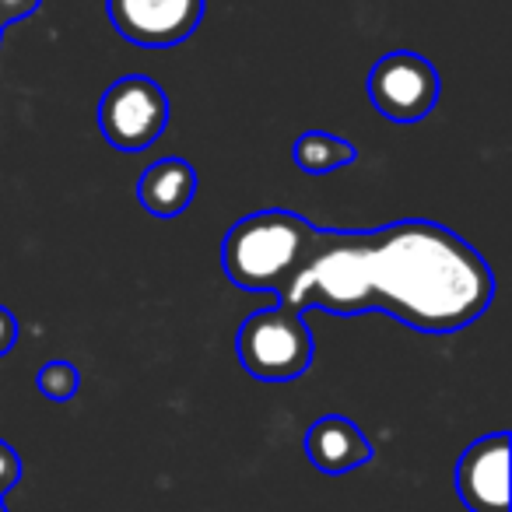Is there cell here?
I'll return each instance as SVG.
<instances>
[{
    "label": "cell",
    "instance_id": "6da1fadb",
    "mask_svg": "<svg viewBox=\"0 0 512 512\" xmlns=\"http://www.w3.org/2000/svg\"><path fill=\"white\" fill-rule=\"evenodd\" d=\"M495 299L484 256L449 228L425 218L372 232L320 228L316 249L281 306L358 316L379 309L421 334H456Z\"/></svg>",
    "mask_w": 512,
    "mask_h": 512
},
{
    "label": "cell",
    "instance_id": "7a4b0ae2",
    "mask_svg": "<svg viewBox=\"0 0 512 512\" xmlns=\"http://www.w3.org/2000/svg\"><path fill=\"white\" fill-rule=\"evenodd\" d=\"M320 228L295 211H253L235 221L221 242V267L232 285L246 292H288L299 271L309 264Z\"/></svg>",
    "mask_w": 512,
    "mask_h": 512
},
{
    "label": "cell",
    "instance_id": "3957f363",
    "mask_svg": "<svg viewBox=\"0 0 512 512\" xmlns=\"http://www.w3.org/2000/svg\"><path fill=\"white\" fill-rule=\"evenodd\" d=\"M313 334L306 327V313L292 306L260 309L242 320L235 334V355L242 369L264 383H292L313 365Z\"/></svg>",
    "mask_w": 512,
    "mask_h": 512
},
{
    "label": "cell",
    "instance_id": "277c9868",
    "mask_svg": "<svg viewBox=\"0 0 512 512\" xmlns=\"http://www.w3.org/2000/svg\"><path fill=\"white\" fill-rule=\"evenodd\" d=\"M169 123V95L144 74H130L106 88L99 102V127L120 151H144Z\"/></svg>",
    "mask_w": 512,
    "mask_h": 512
},
{
    "label": "cell",
    "instance_id": "5b68a950",
    "mask_svg": "<svg viewBox=\"0 0 512 512\" xmlns=\"http://www.w3.org/2000/svg\"><path fill=\"white\" fill-rule=\"evenodd\" d=\"M369 99L386 120L418 123L439 102V71L411 50L386 53L369 71Z\"/></svg>",
    "mask_w": 512,
    "mask_h": 512
},
{
    "label": "cell",
    "instance_id": "8992f818",
    "mask_svg": "<svg viewBox=\"0 0 512 512\" xmlns=\"http://www.w3.org/2000/svg\"><path fill=\"white\" fill-rule=\"evenodd\" d=\"M207 0H106L109 22L134 46L169 50L197 32Z\"/></svg>",
    "mask_w": 512,
    "mask_h": 512
},
{
    "label": "cell",
    "instance_id": "52a82bcc",
    "mask_svg": "<svg viewBox=\"0 0 512 512\" xmlns=\"http://www.w3.org/2000/svg\"><path fill=\"white\" fill-rule=\"evenodd\" d=\"M453 481L470 512H509V432L470 442L456 460Z\"/></svg>",
    "mask_w": 512,
    "mask_h": 512
},
{
    "label": "cell",
    "instance_id": "ba28073f",
    "mask_svg": "<svg viewBox=\"0 0 512 512\" xmlns=\"http://www.w3.org/2000/svg\"><path fill=\"white\" fill-rule=\"evenodd\" d=\"M306 456L316 470L337 477L351 474V470L365 467L372 460V442L365 432L344 414H327V418L313 421L306 432Z\"/></svg>",
    "mask_w": 512,
    "mask_h": 512
},
{
    "label": "cell",
    "instance_id": "9c48e42d",
    "mask_svg": "<svg viewBox=\"0 0 512 512\" xmlns=\"http://www.w3.org/2000/svg\"><path fill=\"white\" fill-rule=\"evenodd\" d=\"M197 193V172L186 158H158L137 179V200L155 218H176Z\"/></svg>",
    "mask_w": 512,
    "mask_h": 512
},
{
    "label": "cell",
    "instance_id": "30bf717a",
    "mask_svg": "<svg viewBox=\"0 0 512 512\" xmlns=\"http://www.w3.org/2000/svg\"><path fill=\"white\" fill-rule=\"evenodd\" d=\"M292 155L302 172H309V176H327V172H337L355 162V144L330 134V130H306V134L295 141Z\"/></svg>",
    "mask_w": 512,
    "mask_h": 512
},
{
    "label": "cell",
    "instance_id": "8fae6325",
    "mask_svg": "<svg viewBox=\"0 0 512 512\" xmlns=\"http://www.w3.org/2000/svg\"><path fill=\"white\" fill-rule=\"evenodd\" d=\"M36 386L46 400H57V404H67V400L78 397L81 390V372L74 369V362H64V358H53L39 369Z\"/></svg>",
    "mask_w": 512,
    "mask_h": 512
},
{
    "label": "cell",
    "instance_id": "7c38bea8",
    "mask_svg": "<svg viewBox=\"0 0 512 512\" xmlns=\"http://www.w3.org/2000/svg\"><path fill=\"white\" fill-rule=\"evenodd\" d=\"M18 481H22V456L15 453V446L0 439V498L8 495Z\"/></svg>",
    "mask_w": 512,
    "mask_h": 512
},
{
    "label": "cell",
    "instance_id": "4fadbf2b",
    "mask_svg": "<svg viewBox=\"0 0 512 512\" xmlns=\"http://www.w3.org/2000/svg\"><path fill=\"white\" fill-rule=\"evenodd\" d=\"M36 8L39 0H0V32L8 29L11 22H18V18L32 15Z\"/></svg>",
    "mask_w": 512,
    "mask_h": 512
},
{
    "label": "cell",
    "instance_id": "5bb4252c",
    "mask_svg": "<svg viewBox=\"0 0 512 512\" xmlns=\"http://www.w3.org/2000/svg\"><path fill=\"white\" fill-rule=\"evenodd\" d=\"M18 344V320L8 306H0V358Z\"/></svg>",
    "mask_w": 512,
    "mask_h": 512
},
{
    "label": "cell",
    "instance_id": "9a60e30c",
    "mask_svg": "<svg viewBox=\"0 0 512 512\" xmlns=\"http://www.w3.org/2000/svg\"><path fill=\"white\" fill-rule=\"evenodd\" d=\"M0 512H8V505H4V498H0Z\"/></svg>",
    "mask_w": 512,
    "mask_h": 512
}]
</instances>
